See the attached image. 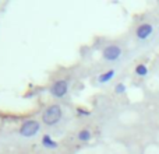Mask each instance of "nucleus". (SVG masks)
<instances>
[{"instance_id":"10","label":"nucleus","mask_w":159,"mask_h":154,"mask_svg":"<svg viewBox=\"0 0 159 154\" xmlns=\"http://www.w3.org/2000/svg\"><path fill=\"white\" fill-rule=\"evenodd\" d=\"M115 91H116V94H123L124 91H126V85H124L123 83H119L115 87Z\"/></svg>"},{"instance_id":"2","label":"nucleus","mask_w":159,"mask_h":154,"mask_svg":"<svg viewBox=\"0 0 159 154\" xmlns=\"http://www.w3.org/2000/svg\"><path fill=\"white\" fill-rule=\"evenodd\" d=\"M39 129H41L39 122L34 121V119H30V121H25L24 123L21 125V128H20V135L24 136V137H32V136H35L36 133L39 132Z\"/></svg>"},{"instance_id":"9","label":"nucleus","mask_w":159,"mask_h":154,"mask_svg":"<svg viewBox=\"0 0 159 154\" xmlns=\"http://www.w3.org/2000/svg\"><path fill=\"white\" fill-rule=\"evenodd\" d=\"M135 75H138L140 77H144L148 75V67L145 66V65H138L137 67H135Z\"/></svg>"},{"instance_id":"6","label":"nucleus","mask_w":159,"mask_h":154,"mask_svg":"<svg viewBox=\"0 0 159 154\" xmlns=\"http://www.w3.org/2000/svg\"><path fill=\"white\" fill-rule=\"evenodd\" d=\"M42 144H43L45 147H48V149H56V147H57V143L50 137V135H45L43 137H42Z\"/></svg>"},{"instance_id":"7","label":"nucleus","mask_w":159,"mask_h":154,"mask_svg":"<svg viewBox=\"0 0 159 154\" xmlns=\"http://www.w3.org/2000/svg\"><path fill=\"white\" fill-rule=\"evenodd\" d=\"M115 75H116V72L113 69L107 70L106 73H102V75L98 77V80H99V83H107V81H110V80L115 77Z\"/></svg>"},{"instance_id":"11","label":"nucleus","mask_w":159,"mask_h":154,"mask_svg":"<svg viewBox=\"0 0 159 154\" xmlns=\"http://www.w3.org/2000/svg\"><path fill=\"white\" fill-rule=\"evenodd\" d=\"M77 112H78V115H84V116L89 115V111H85V109H82V108H78Z\"/></svg>"},{"instance_id":"3","label":"nucleus","mask_w":159,"mask_h":154,"mask_svg":"<svg viewBox=\"0 0 159 154\" xmlns=\"http://www.w3.org/2000/svg\"><path fill=\"white\" fill-rule=\"evenodd\" d=\"M69 93V81L67 80H57L50 87V94L56 98H63Z\"/></svg>"},{"instance_id":"1","label":"nucleus","mask_w":159,"mask_h":154,"mask_svg":"<svg viewBox=\"0 0 159 154\" xmlns=\"http://www.w3.org/2000/svg\"><path fill=\"white\" fill-rule=\"evenodd\" d=\"M61 116H63V111H61L60 105H50L49 108H46V111L42 115V121L46 126H53L60 121Z\"/></svg>"},{"instance_id":"4","label":"nucleus","mask_w":159,"mask_h":154,"mask_svg":"<svg viewBox=\"0 0 159 154\" xmlns=\"http://www.w3.org/2000/svg\"><path fill=\"white\" fill-rule=\"evenodd\" d=\"M121 55V49L120 46L117 45H107L106 48L103 49V59L105 60H109V62H113V60H117Z\"/></svg>"},{"instance_id":"5","label":"nucleus","mask_w":159,"mask_h":154,"mask_svg":"<svg viewBox=\"0 0 159 154\" xmlns=\"http://www.w3.org/2000/svg\"><path fill=\"white\" fill-rule=\"evenodd\" d=\"M152 25L148 24V22H144V24H141L140 27L137 28V31H135V34H137V36L140 39H147L149 35L152 34Z\"/></svg>"},{"instance_id":"8","label":"nucleus","mask_w":159,"mask_h":154,"mask_svg":"<svg viewBox=\"0 0 159 154\" xmlns=\"http://www.w3.org/2000/svg\"><path fill=\"white\" fill-rule=\"evenodd\" d=\"M77 139H78L80 142H88V140H91V132H89V130H87V129L80 130L78 135H77Z\"/></svg>"}]
</instances>
